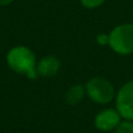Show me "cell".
Masks as SVG:
<instances>
[{"mask_svg": "<svg viewBox=\"0 0 133 133\" xmlns=\"http://www.w3.org/2000/svg\"><path fill=\"white\" fill-rule=\"evenodd\" d=\"M7 64L13 71L29 78H36V57L29 48L25 46L13 47L7 54Z\"/></svg>", "mask_w": 133, "mask_h": 133, "instance_id": "obj_1", "label": "cell"}, {"mask_svg": "<svg viewBox=\"0 0 133 133\" xmlns=\"http://www.w3.org/2000/svg\"><path fill=\"white\" fill-rule=\"evenodd\" d=\"M109 44L111 49L120 55H130L133 53V25L123 23L111 30L109 35Z\"/></svg>", "mask_w": 133, "mask_h": 133, "instance_id": "obj_2", "label": "cell"}, {"mask_svg": "<svg viewBox=\"0 0 133 133\" xmlns=\"http://www.w3.org/2000/svg\"><path fill=\"white\" fill-rule=\"evenodd\" d=\"M85 92L89 98L97 104H108L115 98V88L112 83L99 76L91 78L87 83Z\"/></svg>", "mask_w": 133, "mask_h": 133, "instance_id": "obj_3", "label": "cell"}, {"mask_svg": "<svg viewBox=\"0 0 133 133\" xmlns=\"http://www.w3.org/2000/svg\"><path fill=\"white\" fill-rule=\"evenodd\" d=\"M116 110L123 118L133 122V81L119 89L116 97Z\"/></svg>", "mask_w": 133, "mask_h": 133, "instance_id": "obj_4", "label": "cell"}, {"mask_svg": "<svg viewBox=\"0 0 133 133\" xmlns=\"http://www.w3.org/2000/svg\"><path fill=\"white\" fill-rule=\"evenodd\" d=\"M120 118L122 116L119 115L117 110L115 109H106L103 110L96 116L95 118V126L103 132H109L116 130L118 125L120 124Z\"/></svg>", "mask_w": 133, "mask_h": 133, "instance_id": "obj_5", "label": "cell"}, {"mask_svg": "<svg viewBox=\"0 0 133 133\" xmlns=\"http://www.w3.org/2000/svg\"><path fill=\"white\" fill-rule=\"evenodd\" d=\"M60 61L56 56L48 55L39 61L36 64V72L42 77H53L60 70Z\"/></svg>", "mask_w": 133, "mask_h": 133, "instance_id": "obj_6", "label": "cell"}, {"mask_svg": "<svg viewBox=\"0 0 133 133\" xmlns=\"http://www.w3.org/2000/svg\"><path fill=\"white\" fill-rule=\"evenodd\" d=\"M85 94H87L85 92V87H83L81 84H75L68 90V92L65 95V101L70 105H76L82 101Z\"/></svg>", "mask_w": 133, "mask_h": 133, "instance_id": "obj_7", "label": "cell"}, {"mask_svg": "<svg viewBox=\"0 0 133 133\" xmlns=\"http://www.w3.org/2000/svg\"><path fill=\"white\" fill-rule=\"evenodd\" d=\"M116 133H133V122L132 120H124L116 129Z\"/></svg>", "mask_w": 133, "mask_h": 133, "instance_id": "obj_8", "label": "cell"}, {"mask_svg": "<svg viewBox=\"0 0 133 133\" xmlns=\"http://www.w3.org/2000/svg\"><path fill=\"white\" fill-rule=\"evenodd\" d=\"M105 0H81L82 5L87 8H97L102 4H104Z\"/></svg>", "mask_w": 133, "mask_h": 133, "instance_id": "obj_9", "label": "cell"}, {"mask_svg": "<svg viewBox=\"0 0 133 133\" xmlns=\"http://www.w3.org/2000/svg\"><path fill=\"white\" fill-rule=\"evenodd\" d=\"M97 42L101 44H105V43H109V35H99L98 37H97Z\"/></svg>", "mask_w": 133, "mask_h": 133, "instance_id": "obj_10", "label": "cell"}, {"mask_svg": "<svg viewBox=\"0 0 133 133\" xmlns=\"http://www.w3.org/2000/svg\"><path fill=\"white\" fill-rule=\"evenodd\" d=\"M14 0H0V6H7V5L12 4Z\"/></svg>", "mask_w": 133, "mask_h": 133, "instance_id": "obj_11", "label": "cell"}]
</instances>
